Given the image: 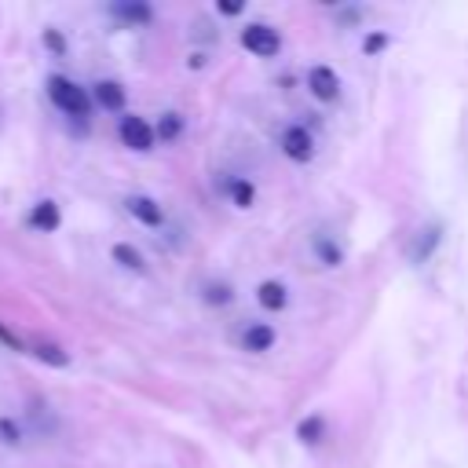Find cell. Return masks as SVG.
Segmentation results:
<instances>
[{"instance_id": "cell-3", "label": "cell", "mask_w": 468, "mask_h": 468, "mask_svg": "<svg viewBox=\"0 0 468 468\" xmlns=\"http://www.w3.org/2000/svg\"><path fill=\"white\" fill-rule=\"evenodd\" d=\"M117 136H121V143H124V147L136 150V154L154 150V139H158V132H154L150 124H147L143 117H136V114H124V117H121Z\"/></svg>"}, {"instance_id": "cell-18", "label": "cell", "mask_w": 468, "mask_h": 468, "mask_svg": "<svg viewBox=\"0 0 468 468\" xmlns=\"http://www.w3.org/2000/svg\"><path fill=\"white\" fill-rule=\"evenodd\" d=\"M154 132H158L162 139H176V136L183 132V117H179L176 110H169V114H162V121H158V129H154Z\"/></svg>"}, {"instance_id": "cell-7", "label": "cell", "mask_w": 468, "mask_h": 468, "mask_svg": "<svg viewBox=\"0 0 468 468\" xmlns=\"http://www.w3.org/2000/svg\"><path fill=\"white\" fill-rule=\"evenodd\" d=\"M110 15L121 19L124 26H147L154 19V8L147 0H117V4H110Z\"/></svg>"}, {"instance_id": "cell-4", "label": "cell", "mask_w": 468, "mask_h": 468, "mask_svg": "<svg viewBox=\"0 0 468 468\" xmlns=\"http://www.w3.org/2000/svg\"><path fill=\"white\" fill-rule=\"evenodd\" d=\"M278 147H282V154L297 165H307L311 158H315V139H311V132L304 129V124H290V129L282 132V139H278Z\"/></svg>"}, {"instance_id": "cell-5", "label": "cell", "mask_w": 468, "mask_h": 468, "mask_svg": "<svg viewBox=\"0 0 468 468\" xmlns=\"http://www.w3.org/2000/svg\"><path fill=\"white\" fill-rule=\"evenodd\" d=\"M307 88H311V96H315L319 103H337V96H340V77L329 67H311L307 70Z\"/></svg>"}, {"instance_id": "cell-21", "label": "cell", "mask_w": 468, "mask_h": 468, "mask_svg": "<svg viewBox=\"0 0 468 468\" xmlns=\"http://www.w3.org/2000/svg\"><path fill=\"white\" fill-rule=\"evenodd\" d=\"M385 44H388V34H373V37L362 41V52H366V55H377Z\"/></svg>"}, {"instance_id": "cell-9", "label": "cell", "mask_w": 468, "mask_h": 468, "mask_svg": "<svg viewBox=\"0 0 468 468\" xmlns=\"http://www.w3.org/2000/svg\"><path fill=\"white\" fill-rule=\"evenodd\" d=\"M26 220H29V227H34V231H44V234H52V231H59L62 216H59V205L44 198V202H37L34 209H29V216H26Z\"/></svg>"}, {"instance_id": "cell-14", "label": "cell", "mask_w": 468, "mask_h": 468, "mask_svg": "<svg viewBox=\"0 0 468 468\" xmlns=\"http://www.w3.org/2000/svg\"><path fill=\"white\" fill-rule=\"evenodd\" d=\"M34 355H37L41 362L55 366V369H67V366H70V355L62 352V348L55 345V340H37V345H34Z\"/></svg>"}, {"instance_id": "cell-1", "label": "cell", "mask_w": 468, "mask_h": 468, "mask_svg": "<svg viewBox=\"0 0 468 468\" xmlns=\"http://www.w3.org/2000/svg\"><path fill=\"white\" fill-rule=\"evenodd\" d=\"M44 88H48V99L55 103V110H62L67 117H88L91 114V96H88V88H81L77 81L52 74Z\"/></svg>"}, {"instance_id": "cell-11", "label": "cell", "mask_w": 468, "mask_h": 468, "mask_svg": "<svg viewBox=\"0 0 468 468\" xmlns=\"http://www.w3.org/2000/svg\"><path fill=\"white\" fill-rule=\"evenodd\" d=\"M440 238H443V227H440V224L421 227V231H417V242H414V249H410V260H414V264H424V260L435 253Z\"/></svg>"}, {"instance_id": "cell-19", "label": "cell", "mask_w": 468, "mask_h": 468, "mask_svg": "<svg viewBox=\"0 0 468 468\" xmlns=\"http://www.w3.org/2000/svg\"><path fill=\"white\" fill-rule=\"evenodd\" d=\"M205 300H209V304H231V300H234V290H231L227 282H220V286L212 282V286H205Z\"/></svg>"}, {"instance_id": "cell-20", "label": "cell", "mask_w": 468, "mask_h": 468, "mask_svg": "<svg viewBox=\"0 0 468 468\" xmlns=\"http://www.w3.org/2000/svg\"><path fill=\"white\" fill-rule=\"evenodd\" d=\"M0 440H4L8 447H15V443H22V428L12 421V417H0Z\"/></svg>"}, {"instance_id": "cell-24", "label": "cell", "mask_w": 468, "mask_h": 468, "mask_svg": "<svg viewBox=\"0 0 468 468\" xmlns=\"http://www.w3.org/2000/svg\"><path fill=\"white\" fill-rule=\"evenodd\" d=\"M216 12L220 15H242V4L238 0H227V4H216Z\"/></svg>"}, {"instance_id": "cell-2", "label": "cell", "mask_w": 468, "mask_h": 468, "mask_svg": "<svg viewBox=\"0 0 468 468\" xmlns=\"http://www.w3.org/2000/svg\"><path fill=\"white\" fill-rule=\"evenodd\" d=\"M242 48L253 52L257 59H271V55L282 52V37H278V29L267 22H249L242 29Z\"/></svg>"}, {"instance_id": "cell-15", "label": "cell", "mask_w": 468, "mask_h": 468, "mask_svg": "<svg viewBox=\"0 0 468 468\" xmlns=\"http://www.w3.org/2000/svg\"><path fill=\"white\" fill-rule=\"evenodd\" d=\"M110 253H114V260H117L121 267H129V271H143V267H147L143 253H139V249H136L132 242H117V245L110 249Z\"/></svg>"}, {"instance_id": "cell-23", "label": "cell", "mask_w": 468, "mask_h": 468, "mask_svg": "<svg viewBox=\"0 0 468 468\" xmlns=\"http://www.w3.org/2000/svg\"><path fill=\"white\" fill-rule=\"evenodd\" d=\"M44 44H48L55 55H62V52H67V44H62V37L55 34V29H44Z\"/></svg>"}, {"instance_id": "cell-17", "label": "cell", "mask_w": 468, "mask_h": 468, "mask_svg": "<svg viewBox=\"0 0 468 468\" xmlns=\"http://www.w3.org/2000/svg\"><path fill=\"white\" fill-rule=\"evenodd\" d=\"M315 253H319V260H322L326 267H337L340 260H345V249H340L333 238H326V234L315 238Z\"/></svg>"}, {"instance_id": "cell-8", "label": "cell", "mask_w": 468, "mask_h": 468, "mask_svg": "<svg viewBox=\"0 0 468 468\" xmlns=\"http://www.w3.org/2000/svg\"><path fill=\"white\" fill-rule=\"evenodd\" d=\"M91 99H96L103 110H110V114H121L124 103H129V91H124L121 81H99L96 91H91Z\"/></svg>"}, {"instance_id": "cell-13", "label": "cell", "mask_w": 468, "mask_h": 468, "mask_svg": "<svg viewBox=\"0 0 468 468\" xmlns=\"http://www.w3.org/2000/svg\"><path fill=\"white\" fill-rule=\"evenodd\" d=\"M297 440H300L304 447H319V443L326 440V417H322V414L304 417V421L297 424Z\"/></svg>"}, {"instance_id": "cell-16", "label": "cell", "mask_w": 468, "mask_h": 468, "mask_svg": "<svg viewBox=\"0 0 468 468\" xmlns=\"http://www.w3.org/2000/svg\"><path fill=\"white\" fill-rule=\"evenodd\" d=\"M227 194H231V202L238 205V209H249L257 202V186L249 183V179H231L227 183Z\"/></svg>"}, {"instance_id": "cell-10", "label": "cell", "mask_w": 468, "mask_h": 468, "mask_svg": "<svg viewBox=\"0 0 468 468\" xmlns=\"http://www.w3.org/2000/svg\"><path fill=\"white\" fill-rule=\"evenodd\" d=\"M274 345V326L267 322H249L245 333H242V348L245 352H271Z\"/></svg>"}, {"instance_id": "cell-22", "label": "cell", "mask_w": 468, "mask_h": 468, "mask_svg": "<svg viewBox=\"0 0 468 468\" xmlns=\"http://www.w3.org/2000/svg\"><path fill=\"white\" fill-rule=\"evenodd\" d=\"M0 345H8L12 352H22V340H19V337H15V333H12L4 322H0Z\"/></svg>"}, {"instance_id": "cell-12", "label": "cell", "mask_w": 468, "mask_h": 468, "mask_svg": "<svg viewBox=\"0 0 468 468\" xmlns=\"http://www.w3.org/2000/svg\"><path fill=\"white\" fill-rule=\"evenodd\" d=\"M257 300H260V307H264V311H282V307L290 304V293H286V286H282V282H274V278H267V282H260V290H257Z\"/></svg>"}, {"instance_id": "cell-6", "label": "cell", "mask_w": 468, "mask_h": 468, "mask_svg": "<svg viewBox=\"0 0 468 468\" xmlns=\"http://www.w3.org/2000/svg\"><path fill=\"white\" fill-rule=\"evenodd\" d=\"M124 209H129L143 227H162V224H165L162 205L154 202V198H147V194H132V198H124Z\"/></svg>"}]
</instances>
